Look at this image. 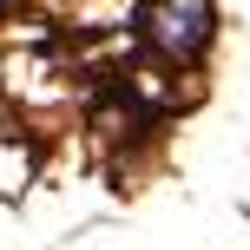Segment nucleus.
Wrapping results in <instances>:
<instances>
[{
	"label": "nucleus",
	"mask_w": 250,
	"mask_h": 250,
	"mask_svg": "<svg viewBox=\"0 0 250 250\" xmlns=\"http://www.w3.org/2000/svg\"><path fill=\"white\" fill-rule=\"evenodd\" d=\"M151 33L171 53H198L211 33V0H151Z\"/></svg>",
	"instance_id": "obj_1"
}]
</instances>
